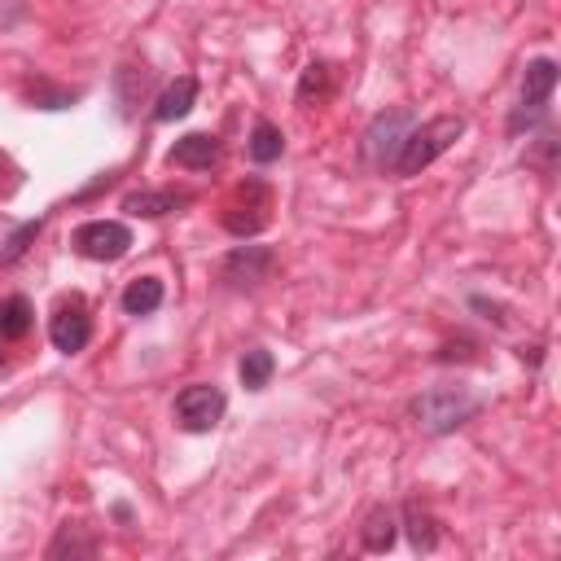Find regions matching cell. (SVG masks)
I'll list each match as a JSON object with an SVG mask.
<instances>
[{"label": "cell", "instance_id": "15", "mask_svg": "<svg viewBox=\"0 0 561 561\" xmlns=\"http://www.w3.org/2000/svg\"><path fill=\"white\" fill-rule=\"evenodd\" d=\"M162 298H167V289H162L158 276H136V280H127V289H123V311H127V316H153V311L162 307Z\"/></svg>", "mask_w": 561, "mask_h": 561}, {"label": "cell", "instance_id": "21", "mask_svg": "<svg viewBox=\"0 0 561 561\" xmlns=\"http://www.w3.org/2000/svg\"><path fill=\"white\" fill-rule=\"evenodd\" d=\"M39 228H44V219H26V224H18V228L9 232V241L0 245V263H18V259L31 250V241L39 237Z\"/></svg>", "mask_w": 561, "mask_h": 561}, {"label": "cell", "instance_id": "1", "mask_svg": "<svg viewBox=\"0 0 561 561\" xmlns=\"http://www.w3.org/2000/svg\"><path fill=\"white\" fill-rule=\"evenodd\" d=\"M465 136V118L460 114H438V118H430V123H421V127H408V136H403V145H399V158H394V175H421L434 158H443L456 140Z\"/></svg>", "mask_w": 561, "mask_h": 561}, {"label": "cell", "instance_id": "20", "mask_svg": "<svg viewBox=\"0 0 561 561\" xmlns=\"http://www.w3.org/2000/svg\"><path fill=\"white\" fill-rule=\"evenodd\" d=\"M329 88H333L329 66H324V61H311V66L302 70V79H298V105H311V101L329 96Z\"/></svg>", "mask_w": 561, "mask_h": 561}, {"label": "cell", "instance_id": "16", "mask_svg": "<svg viewBox=\"0 0 561 561\" xmlns=\"http://www.w3.org/2000/svg\"><path fill=\"white\" fill-rule=\"evenodd\" d=\"M31 324H35V307H31V298L9 294V298L0 302V337H4V342H18V337L31 333Z\"/></svg>", "mask_w": 561, "mask_h": 561}, {"label": "cell", "instance_id": "10", "mask_svg": "<svg viewBox=\"0 0 561 561\" xmlns=\"http://www.w3.org/2000/svg\"><path fill=\"white\" fill-rule=\"evenodd\" d=\"M193 101H197V79H193V75H175V79L158 92L153 118H158V123H175V118H184V114L193 110Z\"/></svg>", "mask_w": 561, "mask_h": 561}, {"label": "cell", "instance_id": "23", "mask_svg": "<svg viewBox=\"0 0 561 561\" xmlns=\"http://www.w3.org/2000/svg\"><path fill=\"white\" fill-rule=\"evenodd\" d=\"M0 167H4V158H0Z\"/></svg>", "mask_w": 561, "mask_h": 561}, {"label": "cell", "instance_id": "18", "mask_svg": "<svg viewBox=\"0 0 561 561\" xmlns=\"http://www.w3.org/2000/svg\"><path fill=\"white\" fill-rule=\"evenodd\" d=\"M61 557H96V539L83 535V526H61L57 539L48 543V561H61Z\"/></svg>", "mask_w": 561, "mask_h": 561}, {"label": "cell", "instance_id": "11", "mask_svg": "<svg viewBox=\"0 0 561 561\" xmlns=\"http://www.w3.org/2000/svg\"><path fill=\"white\" fill-rule=\"evenodd\" d=\"M180 206H188V193H175V188H140V193L123 197V210L140 215V219H158V215H171Z\"/></svg>", "mask_w": 561, "mask_h": 561}, {"label": "cell", "instance_id": "3", "mask_svg": "<svg viewBox=\"0 0 561 561\" xmlns=\"http://www.w3.org/2000/svg\"><path fill=\"white\" fill-rule=\"evenodd\" d=\"M552 88H557V61L552 57H535L522 75V96H517V110L508 114V131L517 136L522 127H535L543 123L548 114V101H552Z\"/></svg>", "mask_w": 561, "mask_h": 561}, {"label": "cell", "instance_id": "5", "mask_svg": "<svg viewBox=\"0 0 561 561\" xmlns=\"http://www.w3.org/2000/svg\"><path fill=\"white\" fill-rule=\"evenodd\" d=\"M175 425L184 430V434H206V430H215L219 421H224V412H228V394L215 386V381H193V386H184L180 394H175Z\"/></svg>", "mask_w": 561, "mask_h": 561}, {"label": "cell", "instance_id": "4", "mask_svg": "<svg viewBox=\"0 0 561 561\" xmlns=\"http://www.w3.org/2000/svg\"><path fill=\"white\" fill-rule=\"evenodd\" d=\"M408 127H412V110H408V105H390V110L373 114V123L364 127V140H359L364 162H373V167L390 171V167H394V158H399V145H403Z\"/></svg>", "mask_w": 561, "mask_h": 561}, {"label": "cell", "instance_id": "8", "mask_svg": "<svg viewBox=\"0 0 561 561\" xmlns=\"http://www.w3.org/2000/svg\"><path fill=\"white\" fill-rule=\"evenodd\" d=\"M48 342H53L61 355H75V351H83V346L92 342V316H88L83 298H70V302H61V307L53 311V320H48Z\"/></svg>", "mask_w": 561, "mask_h": 561}, {"label": "cell", "instance_id": "12", "mask_svg": "<svg viewBox=\"0 0 561 561\" xmlns=\"http://www.w3.org/2000/svg\"><path fill=\"white\" fill-rule=\"evenodd\" d=\"M394 535H399V513H394L390 504H377V508L364 517V526H359L364 552H390V548H394Z\"/></svg>", "mask_w": 561, "mask_h": 561}, {"label": "cell", "instance_id": "17", "mask_svg": "<svg viewBox=\"0 0 561 561\" xmlns=\"http://www.w3.org/2000/svg\"><path fill=\"white\" fill-rule=\"evenodd\" d=\"M272 373H276V355L267 346H250L241 355V364H237V377H241L245 390H263L272 381Z\"/></svg>", "mask_w": 561, "mask_h": 561}, {"label": "cell", "instance_id": "7", "mask_svg": "<svg viewBox=\"0 0 561 561\" xmlns=\"http://www.w3.org/2000/svg\"><path fill=\"white\" fill-rule=\"evenodd\" d=\"M272 267H276L272 245H237V250L219 263V276H224L232 289H254V285H263V280L272 276Z\"/></svg>", "mask_w": 561, "mask_h": 561}, {"label": "cell", "instance_id": "19", "mask_svg": "<svg viewBox=\"0 0 561 561\" xmlns=\"http://www.w3.org/2000/svg\"><path fill=\"white\" fill-rule=\"evenodd\" d=\"M557 145H561V140H557V127H552V123H543V127H539V136H535V145L526 149V162H530V167H539L543 175H552V171H557Z\"/></svg>", "mask_w": 561, "mask_h": 561}, {"label": "cell", "instance_id": "13", "mask_svg": "<svg viewBox=\"0 0 561 561\" xmlns=\"http://www.w3.org/2000/svg\"><path fill=\"white\" fill-rule=\"evenodd\" d=\"M245 153H250V162H254V167H267V162H276V158L285 153V131H280L272 118H259V123L250 127Z\"/></svg>", "mask_w": 561, "mask_h": 561}, {"label": "cell", "instance_id": "14", "mask_svg": "<svg viewBox=\"0 0 561 561\" xmlns=\"http://www.w3.org/2000/svg\"><path fill=\"white\" fill-rule=\"evenodd\" d=\"M399 517H403V526H408V543H412L416 552H434V548H438V522H434V513H430L425 504L408 500Z\"/></svg>", "mask_w": 561, "mask_h": 561}, {"label": "cell", "instance_id": "6", "mask_svg": "<svg viewBox=\"0 0 561 561\" xmlns=\"http://www.w3.org/2000/svg\"><path fill=\"white\" fill-rule=\"evenodd\" d=\"M70 245H75V254H83L92 263H114L131 250V228L123 219H88L70 232Z\"/></svg>", "mask_w": 561, "mask_h": 561}, {"label": "cell", "instance_id": "2", "mask_svg": "<svg viewBox=\"0 0 561 561\" xmlns=\"http://www.w3.org/2000/svg\"><path fill=\"white\" fill-rule=\"evenodd\" d=\"M473 412H478V394H469L465 386H430L425 394L412 399V421L425 434H451Z\"/></svg>", "mask_w": 561, "mask_h": 561}, {"label": "cell", "instance_id": "22", "mask_svg": "<svg viewBox=\"0 0 561 561\" xmlns=\"http://www.w3.org/2000/svg\"><path fill=\"white\" fill-rule=\"evenodd\" d=\"M31 101H35L39 110H66L70 101H79V92H66V88H48V83L39 79V83H31Z\"/></svg>", "mask_w": 561, "mask_h": 561}, {"label": "cell", "instance_id": "9", "mask_svg": "<svg viewBox=\"0 0 561 561\" xmlns=\"http://www.w3.org/2000/svg\"><path fill=\"white\" fill-rule=\"evenodd\" d=\"M219 136H210V131H188V136H180L171 149H167V162L171 167H184V171H210L215 162H219Z\"/></svg>", "mask_w": 561, "mask_h": 561}]
</instances>
